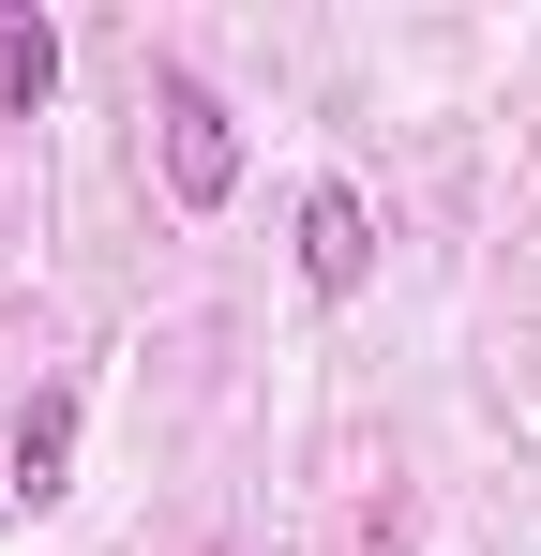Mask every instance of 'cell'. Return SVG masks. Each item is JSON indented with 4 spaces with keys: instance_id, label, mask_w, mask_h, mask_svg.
Here are the masks:
<instances>
[{
    "instance_id": "1",
    "label": "cell",
    "mask_w": 541,
    "mask_h": 556,
    "mask_svg": "<svg viewBox=\"0 0 541 556\" xmlns=\"http://www.w3.org/2000/svg\"><path fill=\"white\" fill-rule=\"evenodd\" d=\"M151 121H166V195L180 211H226V195H241V121H226V91H211V76H151Z\"/></svg>"
},
{
    "instance_id": "2",
    "label": "cell",
    "mask_w": 541,
    "mask_h": 556,
    "mask_svg": "<svg viewBox=\"0 0 541 556\" xmlns=\"http://www.w3.org/2000/svg\"><path fill=\"white\" fill-rule=\"evenodd\" d=\"M301 286H316V301H361V286H376V211H361L347 181L301 195Z\"/></svg>"
},
{
    "instance_id": "3",
    "label": "cell",
    "mask_w": 541,
    "mask_h": 556,
    "mask_svg": "<svg viewBox=\"0 0 541 556\" xmlns=\"http://www.w3.org/2000/svg\"><path fill=\"white\" fill-rule=\"evenodd\" d=\"M61 452H76V391H30V421H15L0 481H15V496H61Z\"/></svg>"
},
{
    "instance_id": "4",
    "label": "cell",
    "mask_w": 541,
    "mask_h": 556,
    "mask_svg": "<svg viewBox=\"0 0 541 556\" xmlns=\"http://www.w3.org/2000/svg\"><path fill=\"white\" fill-rule=\"evenodd\" d=\"M61 91V30H46V15H15V0H0V105H15V121H30V105Z\"/></svg>"
},
{
    "instance_id": "5",
    "label": "cell",
    "mask_w": 541,
    "mask_h": 556,
    "mask_svg": "<svg viewBox=\"0 0 541 556\" xmlns=\"http://www.w3.org/2000/svg\"><path fill=\"white\" fill-rule=\"evenodd\" d=\"M0 496H15V481H0Z\"/></svg>"
}]
</instances>
